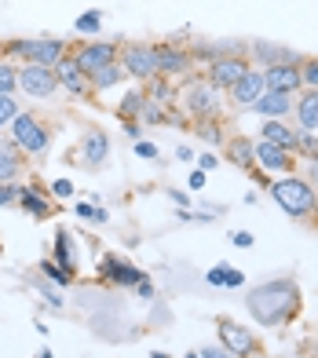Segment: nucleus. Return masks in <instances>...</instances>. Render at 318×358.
Segmentation results:
<instances>
[{"label": "nucleus", "mask_w": 318, "mask_h": 358, "mask_svg": "<svg viewBox=\"0 0 318 358\" xmlns=\"http://www.w3.org/2000/svg\"><path fill=\"white\" fill-rule=\"evenodd\" d=\"M245 307L256 325L275 329V325H285L300 315V285L296 278H271L256 289H249Z\"/></svg>", "instance_id": "obj_1"}, {"label": "nucleus", "mask_w": 318, "mask_h": 358, "mask_svg": "<svg viewBox=\"0 0 318 358\" xmlns=\"http://www.w3.org/2000/svg\"><path fill=\"white\" fill-rule=\"evenodd\" d=\"M271 198H275V205L282 208V213L293 216V220H311L318 213V190L308 183V179H300L296 172L285 176V179H275Z\"/></svg>", "instance_id": "obj_2"}, {"label": "nucleus", "mask_w": 318, "mask_h": 358, "mask_svg": "<svg viewBox=\"0 0 318 358\" xmlns=\"http://www.w3.org/2000/svg\"><path fill=\"white\" fill-rule=\"evenodd\" d=\"M4 52L11 55H22L26 66H48L55 70L59 59H66V44L55 41V37H37V41H8Z\"/></svg>", "instance_id": "obj_3"}, {"label": "nucleus", "mask_w": 318, "mask_h": 358, "mask_svg": "<svg viewBox=\"0 0 318 358\" xmlns=\"http://www.w3.org/2000/svg\"><path fill=\"white\" fill-rule=\"evenodd\" d=\"M11 139L19 150L34 154V157H44L48 146H52V132L44 128V121L37 113H22V110H19V117L11 121Z\"/></svg>", "instance_id": "obj_4"}, {"label": "nucleus", "mask_w": 318, "mask_h": 358, "mask_svg": "<svg viewBox=\"0 0 318 358\" xmlns=\"http://www.w3.org/2000/svg\"><path fill=\"white\" fill-rule=\"evenodd\" d=\"M216 333H219V344H224L234 358H260L263 355V344L256 340V333H252L249 325H238L227 315L216 318Z\"/></svg>", "instance_id": "obj_5"}, {"label": "nucleus", "mask_w": 318, "mask_h": 358, "mask_svg": "<svg viewBox=\"0 0 318 358\" xmlns=\"http://www.w3.org/2000/svg\"><path fill=\"white\" fill-rule=\"evenodd\" d=\"M183 103H187V110H190V117H194V121H216L219 110H224L219 92L209 85V80H194V85L187 88Z\"/></svg>", "instance_id": "obj_6"}, {"label": "nucleus", "mask_w": 318, "mask_h": 358, "mask_svg": "<svg viewBox=\"0 0 318 358\" xmlns=\"http://www.w3.org/2000/svg\"><path fill=\"white\" fill-rule=\"evenodd\" d=\"M70 59L92 77L95 70H103V66H110V62H117V44H110V41H88V44H77Z\"/></svg>", "instance_id": "obj_7"}, {"label": "nucleus", "mask_w": 318, "mask_h": 358, "mask_svg": "<svg viewBox=\"0 0 318 358\" xmlns=\"http://www.w3.org/2000/svg\"><path fill=\"white\" fill-rule=\"evenodd\" d=\"M121 66H124L129 77H139V80L157 77V52H154V44H124Z\"/></svg>", "instance_id": "obj_8"}, {"label": "nucleus", "mask_w": 318, "mask_h": 358, "mask_svg": "<svg viewBox=\"0 0 318 358\" xmlns=\"http://www.w3.org/2000/svg\"><path fill=\"white\" fill-rule=\"evenodd\" d=\"M252 154H256V169H263V172H278V176H293L296 172V157L289 150H282L278 143L256 139L252 143Z\"/></svg>", "instance_id": "obj_9"}, {"label": "nucleus", "mask_w": 318, "mask_h": 358, "mask_svg": "<svg viewBox=\"0 0 318 358\" xmlns=\"http://www.w3.org/2000/svg\"><path fill=\"white\" fill-rule=\"evenodd\" d=\"M245 73H249V62L242 55H224V59H212L209 62V85L216 92H231Z\"/></svg>", "instance_id": "obj_10"}, {"label": "nucleus", "mask_w": 318, "mask_h": 358, "mask_svg": "<svg viewBox=\"0 0 318 358\" xmlns=\"http://www.w3.org/2000/svg\"><path fill=\"white\" fill-rule=\"evenodd\" d=\"M19 88L26 95H34V99H48V95L59 92V77L48 66H22L19 70Z\"/></svg>", "instance_id": "obj_11"}, {"label": "nucleus", "mask_w": 318, "mask_h": 358, "mask_svg": "<svg viewBox=\"0 0 318 358\" xmlns=\"http://www.w3.org/2000/svg\"><path fill=\"white\" fill-rule=\"evenodd\" d=\"M99 274H103V282H110V285H121V289H129V285H139L147 274H143L136 264H129V259H121V256H103L99 259Z\"/></svg>", "instance_id": "obj_12"}, {"label": "nucleus", "mask_w": 318, "mask_h": 358, "mask_svg": "<svg viewBox=\"0 0 318 358\" xmlns=\"http://www.w3.org/2000/svg\"><path fill=\"white\" fill-rule=\"evenodd\" d=\"M263 88L267 92H300V62H282V66H263Z\"/></svg>", "instance_id": "obj_13"}, {"label": "nucleus", "mask_w": 318, "mask_h": 358, "mask_svg": "<svg viewBox=\"0 0 318 358\" xmlns=\"http://www.w3.org/2000/svg\"><path fill=\"white\" fill-rule=\"evenodd\" d=\"M154 52H157V73L161 77H183L190 70V52H183V48L176 44H154Z\"/></svg>", "instance_id": "obj_14"}, {"label": "nucleus", "mask_w": 318, "mask_h": 358, "mask_svg": "<svg viewBox=\"0 0 318 358\" xmlns=\"http://www.w3.org/2000/svg\"><path fill=\"white\" fill-rule=\"evenodd\" d=\"M263 92H267V88H263V70H252V66H249V73L231 88V103H234L238 110H252V103H256Z\"/></svg>", "instance_id": "obj_15"}, {"label": "nucleus", "mask_w": 318, "mask_h": 358, "mask_svg": "<svg viewBox=\"0 0 318 358\" xmlns=\"http://www.w3.org/2000/svg\"><path fill=\"white\" fill-rule=\"evenodd\" d=\"M55 77H59V88H66L70 95H92V85H88V73L77 66L73 59H59L55 62Z\"/></svg>", "instance_id": "obj_16"}, {"label": "nucleus", "mask_w": 318, "mask_h": 358, "mask_svg": "<svg viewBox=\"0 0 318 358\" xmlns=\"http://www.w3.org/2000/svg\"><path fill=\"white\" fill-rule=\"evenodd\" d=\"M293 92H263L256 103H252V110L260 113V117H289L293 113Z\"/></svg>", "instance_id": "obj_17"}, {"label": "nucleus", "mask_w": 318, "mask_h": 358, "mask_svg": "<svg viewBox=\"0 0 318 358\" xmlns=\"http://www.w3.org/2000/svg\"><path fill=\"white\" fill-rule=\"evenodd\" d=\"M106 157H110V136L103 132V128H92V132L85 136V143H81V161L88 169H99Z\"/></svg>", "instance_id": "obj_18"}, {"label": "nucleus", "mask_w": 318, "mask_h": 358, "mask_svg": "<svg viewBox=\"0 0 318 358\" xmlns=\"http://www.w3.org/2000/svg\"><path fill=\"white\" fill-rule=\"evenodd\" d=\"M296 110V128L300 132H318V88H304L300 99L293 103Z\"/></svg>", "instance_id": "obj_19"}, {"label": "nucleus", "mask_w": 318, "mask_h": 358, "mask_svg": "<svg viewBox=\"0 0 318 358\" xmlns=\"http://www.w3.org/2000/svg\"><path fill=\"white\" fill-rule=\"evenodd\" d=\"M260 139H267V143H278L282 150H289V154H293L296 128H293V124H285L282 117H263V121H260Z\"/></svg>", "instance_id": "obj_20"}, {"label": "nucleus", "mask_w": 318, "mask_h": 358, "mask_svg": "<svg viewBox=\"0 0 318 358\" xmlns=\"http://www.w3.org/2000/svg\"><path fill=\"white\" fill-rule=\"evenodd\" d=\"M249 52L256 55L260 62H267V66H282V62H300L304 59V55H296V52H289V48H282V44H271V41H252Z\"/></svg>", "instance_id": "obj_21"}, {"label": "nucleus", "mask_w": 318, "mask_h": 358, "mask_svg": "<svg viewBox=\"0 0 318 358\" xmlns=\"http://www.w3.org/2000/svg\"><path fill=\"white\" fill-rule=\"evenodd\" d=\"M227 161H231L234 169H242V172H252V169H256L252 139H245V136H234V139H227Z\"/></svg>", "instance_id": "obj_22"}, {"label": "nucleus", "mask_w": 318, "mask_h": 358, "mask_svg": "<svg viewBox=\"0 0 318 358\" xmlns=\"http://www.w3.org/2000/svg\"><path fill=\"white\" fill-rule=\"evenodd\" d=\"M19 205H22V213H29L34 220H48V216H52V201H48L34 183L19 187Z\"/></svg>", "instance_id": "obj_23"}, {"label": "nucleus", "mask_w": 318, "mask_h": 358, "mask_svg": "<svg viewBox=\"0 0 318 358\" xmlns=\"http://www.w3.org/2000/svg\"><path fill=\"white\" fill-rule=\"evenodd\" d=\"M22 172V154L15 143H0V183H15Z\"/></svg>", "instance_id": "obj_24"}, {"label": "nucleus", "mask_w": 318, "mask_h": 358, "mask_svg": "<svg viewBox=\"0 0 318 358\" xmlns=\"http://www.w3.org/2000/svg\"><path fill=\"white\" fill-rule=\"evenodd\" d=\"M121 77H124V66H121V62H110V66L95 70V73L88 77V85H92V92H106V88L121 85Z\"/></svg>", "instance_id": "obj_25"}, {"label": "nucleus", "mask_w": 318, "mask_h": 358, "mask_svg": "<svg viewBox=\"0 0 318 358\" xmlns=\"http://www.w3.org/2000/svg\"><path fill=\"white\" fill-rule=\"evenodd\" d=\"M205 282L216 285V289H238L245 278H242V271H234V267H227V264H219V267H212L209 274H205Z\"/></svg>", "instance_id": "obj_26"}, {"label": "nucleus", "mask_w": 318, "mask_h": 358, "mask_svg": "<svg viewBox=\"0 0 318 358\" xmlns=\"http://www.w3.org/2000/svg\"><path fill=\"white\" fill-rule=\"evenodd\" d=\"M55 264L66 267V271H77V252H73V234L59 231L55 234Z\"/></svg>", "instance_id": "obj_27"}, {"label": "nucleus", "mask_w": 318, "mask_h": 358, "mask_svg": "<svg viewBox=\"0 0 318 358\" xmlns=\"http://www.w3.org/2000/svg\"><path fill=\"white\" fill-rule=\"evenodd\" d=\"M143 106H147V92H129V95H124V99H121L117 113H121L124 121H139Z\"/></svg>", "instance_id": "obj_28"}, {"label": "nucleus", "mask_w": 318, "mask_h": 358, "mask_svg": "<svg viewBox=\"0 0 318 358\" xmlns=\"http://www.w3.org/2000/svg\"><path fill=\"white\" fill-rule=\"evenodd\" d=\"M147 85H150V92H147L150 103H161V106H165V103H172V95H176V92H172V85H168V77H161V73L150 77Z\"/></svg>", "instance_id": "obj_29"}, {"label": "nucleus", "mask_w": 318, "mask_h": 358, "mask_svg": "<svg viewBox=\"0 0 318 358\" xmlns=\"http://www.w3.org/2000/svg\"><path fill=\"white\" fill-rule=\"evenodd\" d=\"M293 154L308 157V161H318V136H315V132H300V128H296V143H293Z\"/></svg>", "instance_id": "obj_30"}, {"label": "nucleus", "mask_w": 318, "mask_h": 358, "mask_svg": "<svg viewBox=\"0 0 318 358\" xmlns=\"http://www.w3.org/2000/svg\"><path fill=\"white\" fill-rule=\"evenodd\" d=\"M41 278H48V282H55V285H70V282H73V271H66V267H59L55 259H44V264H41Z\"/></svg>", "instance_id": "obj_31"}, {"label": "nucleus", "mask_w": 318, "mask_h": 358, "mask_svg": "<svg viewBox=\"0 0 318 358\" xmlns=\"http://www.w3.org/2000/svg\"><path fill=\"white\" fill-rule=\"evenodd\" d=\"M194 132H198L205 143H212V146L227 143V139H224V128H219V121H198V124H194Z\"/></svg>", "instance_id": "obj_32"}, {"label": "nucleus", "mask_w": 318, "mask_h": 358, "mask_svg": "<svg viewBox=\"0 0 318 358\" xmlns=\"http://www.w3.org/2000/svg\"><path fill=\"white\" fill-rule=\"evenodd\" d=\"M15 88H19V70L11 62H0V95H11Z\"/></svg>", "instance_id": "obj_33"}, {"label": "nucleus", "mask_w": 318, "mask_h": 358, "mask_svg": "<svg viewBox=\"0 0 318 358\" xmlns=\"http://www.w3.org/2000/svg\"><path fill=\"white\" fill-rule=\"evenodd\" d=\"M139 121H147V124H168V113L161 110V103H150L147 99V106H143V113H139Z\"/></svg>", "instance_id": "obj_34"}, {"label": "nucleus", "mask_w": 318, "mask_h": 358, "mask_svg": "<svg viewBox=\"0 0 318 358\" xmlns=\"http://www.w3.org/2000/svg\"><path fill=\"white\" fill-rule=\"evenodd\" d=\"M15 117H19V103H15V95H0V128H8Z\"/></svg>", "instance_id": "obj_35"}, {"label": "nucleus", "mask_w": 318, "mask_h": 358, "mask_svg": "<svg viewBox=\"0 0 318 358\" xmlns=\"http://www.w3.org/2000/svg\"><path fill=\"white\" fill-rule=\"evenodd\" d=\"M300 80L304 88H318V59H300Z\"/></svg>", "instance_id": "obj_36"}, {"label": "nucleus", "mask_w": 318, "mask_h": 358, "mask_svg": "<svg viewBox=\"0 0 318 358\" xmlns=\"http://www.w3.org/2000/svg\"><path fill=\"white\" fill-rule=\"evenodd\" d=\"M73 26H77V34H99L103 19H99V11H88V15H81V19H77Z\"/></svg>", "instance_id": "obj_37"}, {"label": "nucleus", "mask_w": 318, "mask_h": 358, "mask_svg": "<svg viewBox=\"0 0 318 358\" xmlns=\"http://www.w3.org/2000/svg\"><path fill=\"white\" fill-rule=\"evenodd\" d=\"M77 216H81V220H92V223H106V220H110L103 208H95V205H88V201L77 205Z\"/></svg>", "instance_id": "obj_38"}, {"label": "nucleus", "mask_w": 318, "mask_h": 358, "mask_svg": "<svg viewBox=\"0 0 318 358\" xmlns=\"http://www.w3.org/2000/svg\"><path fill=\"white\" fill-rule=\"evenodd\" d=\"M15 198H19V187H15V183H0V208L11 205Z\"/></svg>", "instance_id": "obj_39"}, {"label": "nucleus", "mask_w": 318, "mask_h": 358, "mask_svg": "<svg viewBox=\"0 0 318 358\" xmlns=\"http://www.w3.org/2000/svg\"><path fill=\"white\" fill-rule=\"evenodd\" d=\"M198 355H201V358H234V355H231L224 344H209V348H205V351H198Z\"/></svg>", "instance_id": "obj_40"}, {"label": "nucleus", "mask_w": 318, "mask_h": 358, "mask_svg": "<svg viewBox=\"0 0 318 358\" xmlns=\"http://www.w3.org/2000/svg\"><path fill=\"white\" fill-rule=\"evenodd\" d=\"M52 194H55V198H70V194H73V183H70V179H55V183H52Z\"/></svg>", "instance_id": "obj_41"}, {"label": "nucleus", "mask_w": 318, "mask_h": 358, "mask_svg": "<svg viewBox=\"0 0 318 358\" xmlns=\"http://www.w3.org/2000/svg\"><path fill=\"white\" fill-rule=\"evenodd\" d=\"M136 157H150V161H154V157H157V146L147 143V139H139V143H136Z\"/></svg>", "instance_id": "obj_42"}, {"label": "nucleus", "mask_w": 318, "mask_h": 358, "mask_svg": "<svg viewBox=\"0 0 318 358\" xmlns=\"http://www.w3.org/2000/svg\"><path fill=\"white\" fill-rule=\"evenodd\" d=\"M231 241H234L238 249H249V245H252V234H249V231H238V234H231Z\"/></svg>", "instance_id": "obj_43"}, {"label": "nucleus", "mask_w": 318, "mask_h": 358, "mask_svg": "<svg viewBox=\"0 0 318 358\" xmlns=\"http://www.w3.org/2000/svg\"><path fill=\"white\" fill-rule=\"evenodd\" d=\"M41 289H44V296H48V303H52V307H62V296H59V289H52V285H44V282H41Z\"/></svg>", "instance_id": "obj_44"}, {"label": "nucleus", "mask_w": 318, "mask_h": 358, "mask_svg": "<svg viewBox=\"0 0 318 358\" xmlns=\"http://www.w3.org/2000/svg\"><path fill=\"white\" fill-rule=\"evenodd\" d=\"M136 289H139V296H143V300H150V296H154V282H150V278H143Z\"/></svg>", "instance_id": "obj_45"}, {"label": "nucleus", "mask_w": 318, "mask_h": 358, "mask_svg": "<svg viewBox=\"0 0 318 358\" xmlns=\"http://www.w3.org/2000/svg\"><path fill=\"white\" fill-rule=\"evenodd\" d=\"M198 169H201V172H209V169H216V154H201V161H198Z\"/></svg>", "instance_id": "obj_46"}, {"label": "nucleus", "mask_w": 318, "mask_h": 358, "mask_svg": "<svg viewBox=\"0 0 318 358\" xmlns=\"http://www.w3.org/2000/svg\"><path fill=\"white\" fill-rule=\"evenodd\" d=\"M124 132H129L132 139H139V132H143V124H139V121H124Z\"/></svg>", "instance_id": "obj_47"}, {"label": "nucleus", "mask_w": 318, "mask_h": 358, "mask_svg": "<svg viewBox=\"0 0 318 358\" xmlns=\"http://www.w3.org/2000/svg\"><path fill=\"white\" fill-rule=\"evenodd\" d=\"M201 187H205V172L198 169L194 176H190V190H201Z\"/></svg>", "instance_id": "obj_48"}, {"label": "nucleus", "mask_w": 318, "mask_h": 358, "mask_svg": "<svg viewBox=\"0 0 318 358\" xmlns=\"http://www.w3.org/2000/svg\"><path fill=\"white\" fill-rule=\"evenodd\" d=\"M172 201H176L180 208H187V194L183 190H172Z\"/></svg>", "instance_id": "obj_49"}, {"label": "nucleus", "mask_w": 318, "mask_h": 358, "mask_svg": "<svg viewBox=\"0 0 318 358\" xmlns=\"http://www.w3.org/2000/svg\"><path fill=\"white\" fill-rule=\"evenodd\" d=\"M308 179H311V187H318V161H311V172H308Z\"/></svg>", "instance_id": "obj_50"}, {"label": "nucleus", "mask_w": 318, "mask_h": 358, "mask_svg": "<svg viewBox=\"0 0 318 358\" xmlns=\"http://www.w3.org/2000/svg\"><path fill=\"white\" fill-rule=\"evenodd\" d=\"M41 358H52V351H41Z\"/></svg>", "instance_id": "obj_51"}, {"label": "nucleus", "mask_w": 318, "mask_h": 358, "mask_svg": "<svg viewBox=\"0 0 318 358\" xmlns=\"http://www.w3.org/2000/svg\"><path fill=\"white\" fill-rule=\"evenodd\" d=\"M187 358H198V351H190V355H187Z\"/></svg>", "instance_id": "obj_52"}]
</instances>
